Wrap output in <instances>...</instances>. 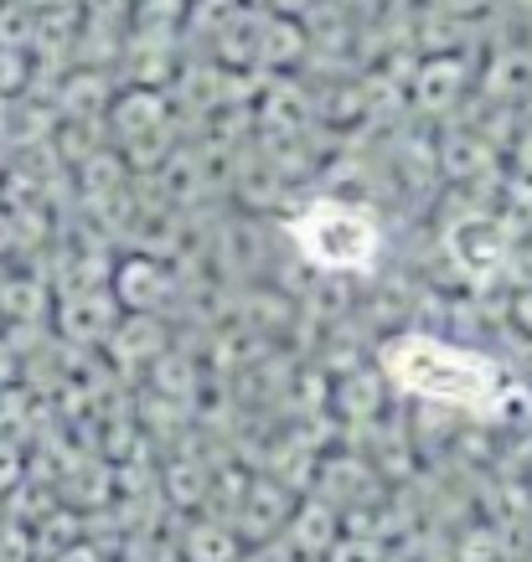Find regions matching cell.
<instances>
[{"mask_svg":"<svg viewBox=\"0 0 532 562\" xmlns=\"http://www.w3.org/2000/svg\"><path fill=\"white\" fill-rule=\"evenodd\" d=\"M383 376L398 392H409L419 403H440V408H461V413H481L497 403L501 392V367L486 351L470 346L440 341V336H394L383 346Z\"/></svg>","mask_w":532,"mask_h":562,"instance_id":"obj_1","label":"cell"},{"mask_svg":"<svg viewBox=\"0 0 532 562\" xmlns=\"http://www.w3.org/2000/svg\"><path fill=\"white\" fill-rule=\"evenodd\" d=\"M290 238L310 269L321 273H362L378 263L383 233L373 212L352 202H315L290 222Z\"/></svg>","mask_w":532,"mask_h":562,"instance_id":"obj_2","label":"cell"}]
</instances>
